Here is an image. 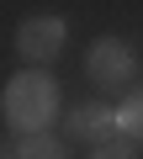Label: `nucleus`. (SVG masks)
<instances>
[{"mask_svg": "<svg viewBox=\"0 0 143 159\" xmlns=\"http://www.w3.org/2000/svg\"><path fill=\"white\" fill-rule=\"evenodd\" d=\"M0 117H6L11 133H48L53 117H58V80L42 74V69H21L6 80L0 90Z\"/></svg>", "mask_w": 143, "mask_h": 159, "instance_id": "1", "label": "nucleus"}, {"mask_svg": "<svg viewBox=\"0 0 143 159\" xmlns=\"http://www.w3.org/2000/svg\"><path fill=\"white\" fill-rule=\"evenodd\" d=\"M64 43H69V21L53 16V11H37V16H27V21L16 27V58H21L27 69L53 64V58L64 53Z\"/></svg>", "mask_w": 143, "mask_h": 159, "instance_id": "2", "label": "nucleus"}, {"mask_svg": "<svg viewBox=\"0 0 143 159\" xmlns=\"http://www.w3.org/2000/svg\"><path fill=\"white\" fill-rule=\"evenodd\" d=\"M85 74L96 80L101 90H122V85H132V74H138V53H132V43H122V37H96V43L85 48Z\"/></svg>", "mask_w": 143, "mask_h": 159, "instance_id": "3", "label": "nucleus"}, {"mask_svg": "<svg viewBox=\"0 0 143 159\" xmlns=\"http://www.w3.org/2000/svg\"><path fill=\"white\" fill-rule=\"evenodd\" d=\"M64 133L74 138V143H111L122 127H117V106H106V101H80L74 111L64 117Z\"/></svg>", "mask_w": 143, "mask_h": 159, "instance_id": "4", "label": "nucleus"}, {"mask_svg": "<svg viewBox=\"0 0 143 159\" xmlns=\"http://www.w3.org/2000/svg\"><path fill=\"white\" fill-rule=\"evenodd\" d=\"M16 159H69V148L58 143V133H27L16 138Z\"/></svg>", "mask_w": 143, "mask_h": 159, "instance_id": "5", "label": "nucleus"}, {"mask_svg": "<svg viewBox=\"0 0 143 159\" xmlns=\"http://www.w3.org/2000/svg\"><path fill=\"white\" fill-rule=\"evenodd\" d=\"M117 127H122V138L143 143V90H132V96L117 106Z\"/></svg>", "mask_w": 143, "mask_h": 159, "instance_id": "6", "label": "nucleus"}, {"mask_svg": "<svg viewBox=\"0 0 143 159\" xmlns=\"http://www.w3.org/2000/svg\"><path fill=\"white\" fill-rule=\"evenodd\" d=\"M90 159H138V143L132 138H111V143H96Z\"/></svg>", "mask_w": 143, "mask_h": 159, "instance_id": "7", "label": "nucleus"}, {"mask_svg": "<svg viewBox=\"0 0 143 159\" xmlns=\"http://www.w3.org/2000/svg\"><path fill=\"white\" fill-rule=\"evenodd\" d=\"M0 159H16V143L11 138H0Z\"/></svg>", "mask_w": 143, "mask_h": 159, "instance_id": "8", "label": "nucleus"}]
</instances>
